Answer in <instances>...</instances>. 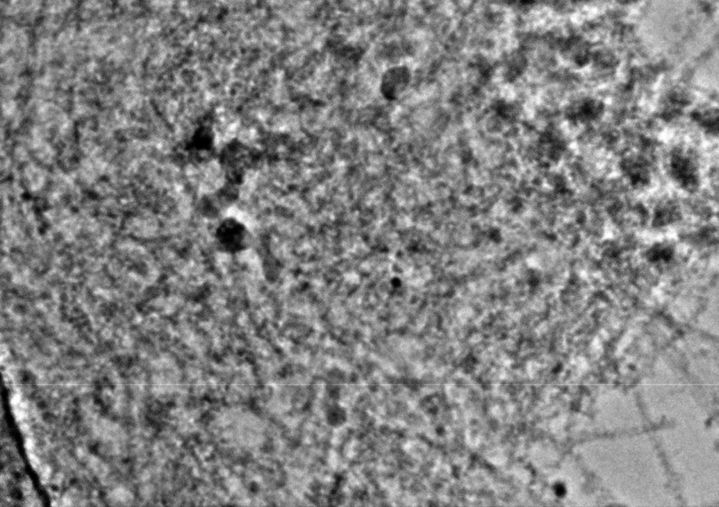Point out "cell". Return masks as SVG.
<instances>
[{"instance_id":"6da1fadb","label":"cell","mask_w":719,"mask_h":507,"mask_svg":"<svg viewBox=\"0 0 719 507\" xmlns=\"http://www.w3.org/2000/svg\"><path fill=\"white\" fill-rule=\"evenodd\" d=\"M672 178L686 190H695L699 185V169L697 164L683 152L672 153L669 163Z\"/></svg>"},{"instance_id":"7a4b0ae2","label":"cell","mask_w":719,"mask_h":507,"mask_svg":"<svg viewBox=\"0 0 719 507\" xmlns=\"http://www.w3.org/2000/svg\"><path fill=\"white\" fill-rule=\"evenodd\" d=\"M220 243L229 251H240L246 247L248 232L238 221L229 220L220 229Z\"/></svg>"},{"instance_id":"3957f363","label":"cell","mask_w":719,"mask_h":507,"mask_svg":"<svg viewBox=\"0 0 719 507\" xmlns=\"http://www.w3.org/2000/svg\"><path fill=\"white\" fill-rule=\"evenodd\" d=\"M409 80H411L409 69L406 67H397L386 73L385 87L388 88V92L395 94L406 88Z\"/></svg>"},{"instance_id":"277c9868","label":"cell","mask_w":719,"mask_h":507,"mask_svg":"<svg viewBox=\"0 0 719 507\" xmlns=\"http://www.w3.org/2000/svg\"><path fill=\"white\" fill-rule=\"evenodd\" d=\"M674 254V248L670 244L657 243L649 249L647 258L653 263L670 262Z\"/></svg>"}]
</instances>
